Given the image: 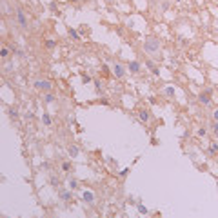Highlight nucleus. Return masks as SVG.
I'll return each mask as SVG.
<instances>
[{
    "mask_svg": "<svg viewBox=\"0 0 218 218\" xmlns=\"http://www.w3.org/2000/svg\"><path fill=\"white\" fill-rule=\"evenodd\" d=\"M144 49L147 54H156L160 51V40L156 37H147L146 42H144Z\"/></svg>",
    "mask_w": 218,
    "mask_h": 218,
    "instance_id": "obj_1",
    "label": "nucleus"
},
{
    "mask_svg": "<svg viewBox=\"0 0 218 218\" xmlns=\"http://www.w3.org/2000/svg\"><path fill=\"white\" fill-rule=\"evenodd\" d=\"M211 97H213V89H206L198 93V100L202 106H211Z\"/></svg>",
    "mask_w": 218,
    "mask_h": 218,
    "instance_id": "obj_2",
    "label": "nucleus"
},
{
    "mask_svg": "<svg viewBox=\"0 0 218 218\" xmlns=\"http://www.w3.org/2000/svg\"><path fill=\"white\" fill-rule=\"evenodd\" d=\"M15 15H17V22H18V26H20V27H24V29H27V17H26L24 9H22V8H17Z\"/></svg>",
    "mask_w": 218,
    "mask_h": 218,
    "instance_id": "obj_3",
    "label": "nucleus"
},
{
    "mask_svg": "<svg viewBox=\"0 0 218 218\" xmlns=\"http://www.w3.org/2000/svg\"><path fill=\"white\" fill-rule=\"evenodd\" d=\"M127 71H129V73H133V75L140 73V71H142V66H140V62H138V60H131V62L127 64Z\"/></svg>",
    "mask_w": 218,
    "mask_h": 218,
    "instance_id": "obj_4",
    "label": "nucleus"
},
{
    "mask_svg": "<svg viewBox=\"0 0 218 218\" xmlns=\"http://www.w3.org/2000/svg\"><path fill=\"white\" fill-rule=\"evenodd\" d=\"M35 87L42 91H51V82L49 80H35Z\"/></svg>",
    "mask_w": 218,
    "mask_h": 218,
    "instance_id": "obj_5",
    "label": "nucleus"
},
{
    "mask_svg": "<svg viewBox=\"0 0 218 218\" xmlns=\"http://www.w3.org/2000/svg\"><path fill=\"white\" fill-rule=\"evenodd\" d=\"M113 73H115V77L124 78V75H126V66H122V64H115V66H113Z\"/></svg>",
    "mask_w": 218,
    "mask_h": 218,
    "instance_id": "obj_6",
    "label": "nucleus"
},
{
    "mask_svg": "<svg viewBox=\"0 0 218 218\" xmlns=\"http://www.w3.org/2000/svg\"><path fill=\"white\" fill-rule=\"evenodd\" d=\"M82 200H84L86 204H89V206H93L97 198H95V193H93V191H84V195H82Z\"/></svg>",
    "mask_w": 218,
    "mask_h": 218,
    "instance_id": "obj_7",
    "label": "nucleus"
},
{
    "mask_svg": "<svg viewBox=\"0 0 218 218\" xmlns=\"http://www.w3.org/2000/svg\"><path fill=\"white\" fill-rule=\"evenodd\" d=\"M138 118L144 122V124H147L149 122V118H151V115H149V111L147 109H144V107H138Z\"/></svg>",
    "mask_w": 218,
    "mask_h": 218,
    "instance_id": "obj_8",
    "label": "nucleus"
},
{
    "mask_svg": "<svg viewBox=\"0 0 218 218\" xmlns=\"http://www.w3.org/2000/svg\"><path fill=\"white\" fill-rule=\"evenodd\" d=\"M67 155H69L71 158H77V156L80 155V147L78 146H69L67 147Z\"/></svg>",
    "mask_w": 218,
    "mask_h": 218,
    "instance_id": "obj_9",
    "label": "nucleus"
},
{
    "mask_svg": "<svg viewBox=\"0 0 218 218\" xmlns=\"http://www.w3.org/2000/svg\"><path fill=\"white\" fill-rule=\"evenodd\" d=\"M207 153H209V155H213V156H215V155H218V144H216L215 140H213V142H211V144H209V149H207Z\"/></svg>",
    "mask_w": 218,
    "mask_h": 218,
    "instance_id": "obj_10",
    "label": "nucleus"
},
{
    "mask_svg": "<svg viewBox=\"0 0 218 218\" xmlns=\"http://www.w3.org/2000/svg\"><path fill=\"white\" fill-rule=\"evenodd\" d=\"M147 67H149V69L153 71V75H156V77H158V75H160V69H158V67L155 66V62H153V60H147Z\"/></svg>",
    "mask_w": 218,
    "mask_h": 218,
    "instance_id": "obj_11",
    "label": "nucleus"
},
{
    "mask_svg": "<svg viewBox=\"0 0 218 218\" xmlns=\"http://www.w3.org/2000/svg\"><path fill=\"white\" fill-rule=\"evenodd\" d=\"M60 200H64V202H69L71 200V191H60Z\"/></svg>",
    "mask_w": 218,
    "mask_h": 218,
    "instance_id": "obj_12",
    "label": "nucleus"
},
{
    "mask_svg": "<svg viewBox=\"0 0 218 218\" xmlns=\"http://www.w3.org/2000/svg\"><path fill=\"white\" fill-rule=\"evenodd\" d=\"M62 171L64 173H71L73 171V164L71 162H62Z\"/></svg>",
    "mask_w": 218,
    "mask_h": 218,
    "instance_id": "obj_13",
    "label": "nucleus"
},
{
    "mask_svg": "<svg viewBox=\"0 0 218 218\" xmlns=\"http://www.w3.org/2000/svg\"><path fill=\"white\" fill-rule=\"evenodd\" d=\"M93 86H95V89H97V93L98 95H102V80H93Z\"/></svg>",
    "mask_w": 218,
    "mask_h": 218,
    "instance_id": "obj_14",
    "label": "nucleus"
},
{
    "mask_svg": "<svg viewBox=\"0 0 218 218\" xmlns=\"http://www.w3.org/2000/svg\"><path fill=\"white\" fill-rule=\"evenodd\" d=\"M42 122H44V126H51V115L49 113H44L42 115Z\"/></svg>",
    "mask_w": 218,
    "mask_h": 218,
    "instance_id": "obj_15",
    "label": "nucleus"
},
{
    "mask_svg": "<svg viewBox=\"0 0 218 218\" xmlns=\"http://www.w3.org/2000/svg\"><path fill=\"white\" fill-rule=\"evenodd\" d=\"M44 100H46V104H51V102H54V97H53V93H49V91H47V93L44 95Z\"/></svg>",
    "mask_w": 218,
    "mask_h": 218,
    "instance_id": "obj_16",
    "label": "nucleus"
},
{
    "mask_svg": "<svg viewBox=\"0 0 218 218\" xmlns=\"http://www.w3.org/2000/svg\"><path fill=\"white\" fill-rule=\"evenodd\" d=\"M9 53H11V49H8V47H2V49H0V58H8Z\"/></svg>",
    "mask_w": 218,
    "mask_h": 218,
    "instance_id": "obj_17",
    "label": "nucleus"
},
{
    "mask_svg": "<svg viewBox=\"0 0 218 218\" xmlns=\"http://www.w3.org/2000/svg\"><path fill=\"white\" fill-rule=\"evenodd\" d=\"M67 33H69V38H73V40H80V35L77 31H73V29H67Z\"/></svg>",
    "mask_w": 218,
    "mask_h": 218,
    "instance_id": "obj_18",
    "label": "nucleus"
},
{
    "mask_svg": "<svg viewBox=\"0 0 218 218\" xmlns=\"http://www.w3.org/2000/svg\"><path fill=\"white\" fill-rule=\"evenodd\" d=\"M196 135H198L200 138H204V136H207V129H206V127H200L198 131H196Z\"/></svg>",
    "mask_w": 218,
    "mask_h": 218,
    "instance_id": "obj_19",
    "label": "nucleus"
},
{
    "mask_svg": "<svg viewBox=\"0 0 218 218\" xmlns=\"http://www.w3.org/2000/svg\"><path fill=\"white\" fill-rule=\"evenodd\" d=\"M211 127H213V133H215V136L218 138V122H215V120H213V124H211Z\"/></svg>",
    "mask_w": 218,
    "mask_h": 218,
    "instance_id": "obj_20",
    "label": "nucleus"
},
{
    "mask_svg": "<svg viewBox=\"0 0 218 218\" xmlns=\"http://www.w3.org/2000/svg\"><path fill=\"white\" fill-rule=\"evenodd\" d=\"M8 115H9L11 118H18V111H17V109H9Z\"/></svg>",
    "mask_w": 218,
    "mask_h": 218,
    "instance_id": "obj_21",
    "label": "nucleus"
},
{
    "mask_svg": "<svg viewBox=\"0 0 218 218\" xmlns=\"http://www.w3.org/2000/svg\"><path fill=\"white\" fill-rule=\"evenodd\" d=\"M69 187H71V189H77V187H78V182L75 180V178H71V180H69Z\"/></svg>",
    "mask_w": 218,
    "mask_h": 218,
    "instance_id": "obj_22",
    "label": "nucleus"
},
{
    "mask_svg": "<svg viewBox=\"0 0 218 218\" xmlns=\"http://www.w3.org/2000/svg\"><path fill=\"white\" fill-rule=\"evenodd\" d=\"M46 47L47 49H53L54 47V40H46Z\"/></svg>",
    "mask_w": 218,
    "mask_h": 218,
    "instance_id": "obj_23",
    "label": "nucleus"
},
{
    "mask_svg": "<svg viewBox=\"0 0 218 218\" xmlns=\"http://www.w3.org/2000/svg\"><path fill=\"white\" fill-rule=\"evenodd\" d=\"M51 186L53 187H58V178H57V176H53V178H51Z\"/></svg>",
    "mask_w": 218,
    "mask_h": 218,
    "instance_id": "obj_24",
    "label": "nucleus"
},
{
    "mask_svg": "<svg viewBox=\"0 0 218 218\" xmlns=\"http://www.w3.org/2000/svg\"><path fill=\"white\" fill-rule=\"evenodd\" d=\"M213 120H215V122H218V107H215V109H213Z\"/></svg>",
    "mask_w": 218,
    "mask_h": 218,
    "instance_id": "obj_25",
    "label": "nucleus"
},
{
    "mask_svg": "<svg viewBox=\"0 0 218 218\" xmlns=\"http://www.w3.org/2000/svg\"><path fill=\"white\" fill-rule=\"evenodd\" d=\"M173 93H175L173 87H167V89H166V95H167V97H173Z\"/></svg>",
    "mask_w": 218,
    "mask_h": 218,
    "instance_id": "obj_26",
    "label": "nucleus"
},
{
    "mask_svg": "<svg viewBox=\"0 0 218 218\" xmlns=\"http://www.w3.org/2000/svg\"><path fill=\"white\" fill-rule=\"evenodd\" d=\"M89 82H91V78H89V77H86V75L82 77V84H89Z\"/></svg>",
    "mask_w": 218,
    "mask_h": 218,
    "instance_id": "obj_27",
    "label": "nucleus"
},
{
    "mask_svg": "<svg viewBox=\"0 0 218 218\" xmlns=\"http://www.w3.org/2000/svg\"><path fill=\"white\" fill-rule=\"evenodd\" d=\"M138 211H140V215H146V213H147V209H146L144 206H138Z\"/></svg>",
    "mask_w": 218,
    "mask_h": 218,
    "instance_id": "obj_28",
    "label": "nucleus"
},
{
    "mask_svg": "<svg viewBox=\"0 0 218 218\" xmlns=\"http://www.w3.org/2000/svg\"><path fill=\"white\" fill-rule=\"evenodd\" d=\"M127 173H129V169H127V167H126V169H124V171H122V173H120V176H126V175H127Z\"/></svg>",
    "mask_w": 218,
    "mask_h": 218,
    "instance_id": "obj_29",
    "label": "nucleus"
},
{
    "mask_svg": "<svg viewBox=\"0 0 218 218\" xmlns=\"http://www.w3.org/2000/svg\"><path fill=\"white\" fill-rule=\"evenodd\" d=\"M0 8H2V0H0Z\"/></svg>",
    "mask_w": 218,
    "mask_h": 218,
    "instance_id": "obj_30",
    "label": "nucleus"
},
{
    "mask_svg": "<svg viewBox=\"0 0 218 218\" xmlns=\"http://www.w3.org/2000/svg\"><path fill=\"white\" fill-rule=\"evenodd\" d=\"M0 49H2V42H0Z\"/></svg>",
    "mask_w": 218,
    "mask_h": 218,
    "instance_id": "obj_31",
    "label": "nucleus"
},
{
    "mask_svg": "<svg viewBox=\"0 0 218 218\" xmlns=\"http://www.w3.org/2000/svg\"><path fill=\"white\" fill-rule=\"evenodd\" d=\"M107 2H111V0H107Z\"/></svg>",
    "mask_w": 218,
    "mask_h": 218,
    "instance_id": "obj_32",
    "label": "nucleus"
}]
</instances>
